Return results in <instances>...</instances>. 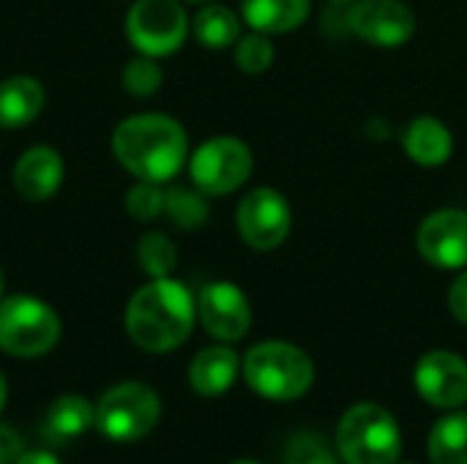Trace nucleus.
<instances>
[{
  "label": "nucleus",
  "mask_w": 467,
  "mask_h": 464,
  "mask_svg": "<svg viewBox=\"0 0 467 464\" xmlns=\"http://www.w3.org/2000/svg\"><path fill=\"white\" fill-rule=\"evenodd\" d=\"M47 93L36 77L16 74L0 82V129H22L44 109Z\"/></svg>",
  "instance_id": "17"
},
{
  "label": "nucleus",
  "mask_w": 467,
  "mask_h": 464,
  "mask_svg": "<svg viewBox=\"0 0 467 464\" xmlns=\"http://www.w3.org/2000/svg\"><path fill=\"white\" fill-rule=\"evenodd\" d=\"M249 388L274 402L301 399L315 383L312 358L290 342H260L244 358Z\"/></svg>",
  "instance_id": "3"
},
{
  "label": "nucleus",
  "mask_w": 467,
  "mask_h": 464,
  "mask_svg": "<svg viewBox=\"0 0 467 464\" xmlns=\"http://www.w3.org/2000/svg\"><path fill=\"white\" fill-rule=\"evenodd\" d=\"M252 170H254L252 148L244 139L227 134L202 142L189 159L192 183L208 197H222L241 189L249 180Z\"/></svg>",
  "instance_id": "8"
},
{
  "label": "nucleus",
  "mask_w": 467,
  "mask_h": 464,
  "mask_svg": "<svg viewBox=\"0 0 467 464\" xmlns=\"http://www.w3.org/2000/svg\"><path fill=\"white\" fill-rule=\"evenodd\" d=\"M337 449L345 464H397L402 454L400 424L386 407L358 402L339 421Z\"/></svg>",
  "instance_id": "4"
},
{
  "label": "nucleus",
  "mask_w": 467,
  "mask_h": 464,
  "mask_svg": "<svg viewBox=\"0 0 467 464\" xmlns=\"http://www.w3.org/2000/svg\"><path fill=\"white\" fill-rule=\"evenodd\" d=\"M312 0H241V16L260 33H290L306 22Z\"/></svg>",
  "instance_id": "18"
},
{
  "label": "nucleus",
  "mask_w": 467,
  "mask_h": 464,
  "mask_svg": "<svg viewBox=\"0 0 467 464\" xmlns=\"http://www.w3.org/2000/svg\"><path fill=\"white\" fill-rule=\"evenodd\" d=\"M397 464H400V462H397ZM402 464H416V462H402Z\"/></svg>",
  "instance_id": "36"
},
{
  "label": "nucleus",
  "mask_w": 467,
  "mask_h": 464,
  "mask_svg": "<svg viewBox=\"0 0 467 464\" xmlns=\"http://www.w3.org/2000/svg\"><path fill=\"white\" fill-rule=\"evenodd\" d=\"M282 464H339L331 446L312 432H301L296 435L287 449H285V459Z\"/></svg>",
  "instance_id": "27"
},
{
  "label": "nucleus",
  "mask_w": 467,
  "mask_h": 464,
  "mask_svg": "<svg viewBox=\"0 0 467 464\" xmlns=\"http://www.w3.org/2000/svg\"><path fill=\"white\" fill-rule=\"evenodd\" d=\"M345 22L353 36L383 49L402 46L416 33V14L405 0H353Z\"/></svg>",
  "instance_id": "10"
},
{
  "label": "nucleus",
  "mask_w": 467,
  "mask_h": 464,
  "mask_svg": "<svg viewBox=\"0 0 467 464\" xmlns=\"http://www.w3.org/2000/svg\"><path fill=\"white\" fill-rule=\"evenodd\" d=\"M405 153L421 167H441L451 159L454 137L443 120L435 115H419L408 123L402 134Z\"/></svg>",
  "instance_id": "16"
},
{
  "label": "nucleus",
  "mask_w": 467,
  "mask_h": 464,
  "mask_svg": "<svg viewBox=\"0 0 467 464\" xmlns=\"http://www.w3.org/2000/svg\"><path fill=\"white\" fill-rule=\"evenodd\" d=\"M137 263L150 279H164L178 263V249L164 232H145L137 243Z\"/></svg>",
  "instance_id": "23"
},
{
  "label": "nucleus",
  "mask_w": 467,
  "mask_h": 464,
  "mask_svg": "<svg viewBox=\"0 0 467 464\" xmlns=\"http://www.w3.org/2000/svg\"><path fill=\"white\" fill-rule=\"evenodd\" d=\"M449 309L462 325H467V268L457 276V282L449 290Z\"/></svg>",
  "instance_id": "28"
},
{
  "label": "nucleus",
  "mask_w": 467,
  "mask_h": 464,
  "mask_svg": "<svg viewBox=\"0 0 467 464\" xmlns=\"http://www.w3.org/2000/svg\"><path fill=\"white\" fill-rule=\"evenodd\" d=\"M194 298L183 282L170 276L142 284L126 306V334L145 353H170L181 347L194 328Z\"/></svg>",
  "instance_id": "2"
},
{
  "label": "nucleus",
  "mask_w": 467,
  "mask_h": 464,
  "mask_svg": "<svg viewBox=\"0 0 467 464\" xmlns=\"http://www.w3.org/2000/svg\"><path fill=\"white\" fill-rule=\"evenodd\" d=\"M63 175H66L63 156L55 148H49V145H33V148H27L16 159L14 172H11L14 189L27 202H44V200L55 197V191L63 183Z\"/></svg>",
  "instance_id": "14"
},
{
  "label": "nucleus",
  "mask_w": 467,
  "mask_h": 464,
  "mask_svg": "<svg viewBox=\"0 0 467 464\" xmlns=\"http://www.w3.org/2000/svg\"><path fill=\"white\" fill-rule=\"evenodd\" d=\"M126 211L137 222H153V219H159L164 213V189H161V183L137 180L126 191Z\"/></svg>",
  "instance_id": "26"
},
{
  "label": "nucleus",
  "mask_w": 467,
  "mask_h": 464,
  "mask_svg": "<svg viewBox=\"0 0 467 464\" xmlns=\"http://www.w3.org/2000/svg\"><path fill=\"white\" fill-rule=\"evenodd\" d=\"M197 317L219 342H238L252 328V306L244 290L233 282H211L200 290Z\"/></svg>",
  "instance_id": "12"
},
{
  "label": "nucleus",
  "mask_w": 467,
  "mask_h": 464,
  "mask_svg": "<svg viewBox=\"0 0 467 464\" xmlns=\"http://www.w3.org/2000/svg\"><path fill=\"white\" fill-rule=\"evenodd\" d=\"M233 464H260V462H249V459H244V462H233Z\"/></svg>",
  "instance_id": "33"
},
{
  "label": "nucleus",
  "mask_w": 467,
  "mask_h": 464,
  "mask_svg": "<svg viewBox=\"0 0 467 464\" xmlns=\"http://www.w3.org/2000/svg\"><path fill=\"white\" fill-rule=\"evenodd\" d=\"M120 82H123V90L129 96H134V98H150V96L159 93V88L164 82V74L156 66V57L140 55V57H134V60H129L123 66Z\"/></svg>",
  "instance_id": "24"
},
{
  "label": "nucleus",
  "mask_w": 467,
  "mask_h": 464,
  "mask_svg": "<svg viewBox=\"0 0 467 464\" xmlns=\"http://www.w3.org/2000/svg\"><path fill=\"white\" fill-rule=\"evenodd\" d=\"M189 16L181 0H137L126 14V36L140 55L167 57L189 36Z\"/></svg>",
  "instance_id": "7"
},
{
  "label": "nucleus",
  "mask_w": 467,
  "mask_h": 464,
  "mask_svg": "<svg viewBox=\"0 0 467 464\" xmlns=\"http://www.w3.org/2000/svg\"><path fill=\"white\" fill-rule=\"evenodd\" d=\"M241 369V358L227 345L205 347L189 364V386L200 397H222L233 388Z\"/></svg>",
  "instance_id": "15"
},
{
  "label": "nucleus",
  "mask_w": 467,
  "mask_h": 464,
  "mask_svg": "<svg viewBox=\"0 0 467 464\" xmlns=\"http://www.w3.org/2000/svg\"><path fill=\"white\" fill-rule=\"evenodd\" d=\"M419 397L438 410H457L467 402V361L451 350H432L416 366Z\"/></svg>",
  "instance_id": "13"
},
{
  "label": "nucleus",
  "mask_w": 467,
  "mask_h": 464,
  "mask_svg": "<svg viewBox=\"0 0 467 464\" xmlns=\"http://www.w3.org/2000/svg\"><path fill=\"white\" fill-rule=\"evenodd\" d=\"M112 153L137 180L167 183L189 159V137L170 115H131L115 126Z\"/></svg>",
  "instance_id": "1"
},
{
  "label": "nucleus",
  "mask_w": 467,
  "mask_h": 464,
  "mask_svg": "<svg viewBox=\"0 0 467 464\" xmlns=\"http://www.w3.org/2000/svg\"><path fill=\"white\" fill-rule=\"evenodd\" d=\"M235 224L249 249L274 252L287 241L293 230V211L282 191L257 186L238 202Z\"/></svg>",
  "instance_id": "9"
},
{
  "label": "nucleus",
  "mask_w": 467,
  "mask_h": 464,
  "mask_svg": "<svg viewBox=\"0 0 467 464\" xmlns=\"http://www.w3.org/2000/svg\"><path fill=\"white\" fill-rule=\"evenodd\" d=\"M3 290H5V276H3V268H0V298H3Z\"/></svg>",
  "instance_id": "32"
},
{
  "label": "nucleus",
  "mask_w": 467,
  "mask_h": 464,
  "mask_svg": "<svg viewBox=\"0 0 467 464\" xmlns=\"http://www.w3.org/2000/svg\"><path fill=\"white\" fill-rule=\"evenodd\" d=\"M57 312L33 295L0 298V350L14 358L47 356L60 342Z\"/></svg>",
  "instance_id": "5"
},
{
  "label": "nucleus",
  "mask_w": 467,
  "mask_h": 464,
  "mask_svg": "<svg viewBox=\"0 0 467 464\" xmlns=\"http://www.w3.org/2000/svg\"><path fill=\"white\" fill-rule=\"evenodd\" d=\"M208 194H202L197 186L189 189V186H170L164 191V213L170 216V222L178 227V230H200L205 222H208Z\"/></svg>",
  "instance_id": "22"
},
{
  "label": "nucleus",
  "mask_w": 467,
  "mask_h": 464,
  "mask_svg": "<svg viewBox=\"0 0 467 464\" xmlns=\"http://www.w3.org/2000/svg\"><path fill=\"white\" fill-rule=\"evenodd\" d=\"M432 464H467V413L441 418L430 432Z\"/></svg>",
  "instance_id": "21"
},
{
  "label": "nucleus",
  "mask_w": 467,
  "mask_h": 464,
  "mask_svg": "<svg viewBox=\"0 0 467 464\" xmlns=\"http://www.w3.org/2000/svg\"><path fill=\"white\" fill-rule=\"evenodd\" d=\"M90 427H96V405H90L85 397L63 394L47 407L44 435L52 443H71L79 435H85Z\"/></svg>",
  "instance_id": "19"
},
{
  "label": "nucleus",
  "mask_w": 467,
  "mask_h": 464,
  "mask_svg": "<svg viewBox=\"0 0 467 464\" xmlns=\"http://www.w3.org/2000/svg\"><path fill=\"white\" fill-rule=\"evenodd\" d=\"M161 418L159 394L137 380L118 383L96 402V429L115 443L148 438Z\"/></svg>",
  "instance_id": "6"
},
{
  "label": "nucleus",
  "mask_w": 467,
  "mask_h": 464,
  "mask_svg": "<svg viewBox=\"0 0 467 464\" xmlns=\"http://www.w3.org/2000/svg\"><path fill=\"white\" fill-rule=\"evenodd\" d=\"M416 249L435 268H467V211L443 208L430 213L416 230Z\"/></svg>",
  "instance_id": "11"
},
{
  "label": "nucleus",
  "mask_w": 467,
  "mask_h": 464,
  "mask_svg": "<svg viewBox=\"0 0 467 464\" xmlns=\"http://www.w3.org/2000/svg\"><path fill=\"white\" fill-rule=\"evenodd\" d=\"M331 3H353V0H331Z\"/></svg>",
  "instance_id": "34"
},
{
  "label": "nucleus",
  "mask_w": 467,
  "mask_h": 464,
  "mask_svg": "<svg viewBox=\"0 0 467 464\" xmlns=\"http://www.w3.org/2000/svg\"><path fill=\"white\" fill-rule=\"evenodd\" d=\"M5 397H8V386H5V377H3V372H0V410H3V405H5Z\"/></svg>",
  "instance_id": "31"
},
{
  "label": "nucleus",
  "mask_w": 467,
  "mask_h": 464,
  "mask_svg": "<svg viewBox=\"0 0 467 464\" xmlns=\"http://www.w3.org/2000/svg\"><path fill=\"white\" fill-rule=\"evenodd\" d=\"M19 457H22V438L8 424H0V464H16Z\"/></svg>",
  "instance_id": "29"
},
{
  "label": "nucleus",
  "mask_w": 467,
  "mask_h": 464,
  "mask_svg": "<svg viewBox=\"0 0 467 464\" xmlns=\"http://www.w3.org/2000/svg\"><path fill=\"white\" fill-rule=\"evenodd\" d=\"M186 3H205V0H186Z\"/></svg>",
  "instance_id": "35"
},
{
  "label": "nucleus",
  "mask_w": 467,
  "mask_h": 464,
  "mask_svg": "<svg viewBox=\"0 0 467 464\" xmlns=\"http://www.w3.org/2000/svg\"><path fill=\"white\" fill-rule=\"evenodd\" d=\"M192 33L205 49H227L241 38V16L227 5L208 3L194 14Z\"/></svg>",
  "instance_id": "20"
},
{
  "label": "nucleus",
  "mask_w": 467,
  "mask_h": 464,
  "mask_svg": "<svg viewBox=\"0 0 467 464\" xmlns=\"http://www.w3.org/2000/svg\"><path fill=\"white\" fill-rule=\"evenodd\" d=\"M276 52H274V44L268 38V33H249V36H241L238 44H235V63L244 74H265L274 63Z\"/></svg>",
  "instance_id": "25"
},
{
  "label": "nucleus",
  "mask_w": 467,
  "mask_h": 464,
  "mask_svg": "<svg viewBox=\"0 0 467 464\" xmlns=\"http://www.w3.org/2000/svg\"><path fill=\"white\" fill-rule=\"evenodd\" d=\"M16 464H60V459L49 451H25Z\"/></svg>",
  "instance_id": "30"
}]
</instances>
